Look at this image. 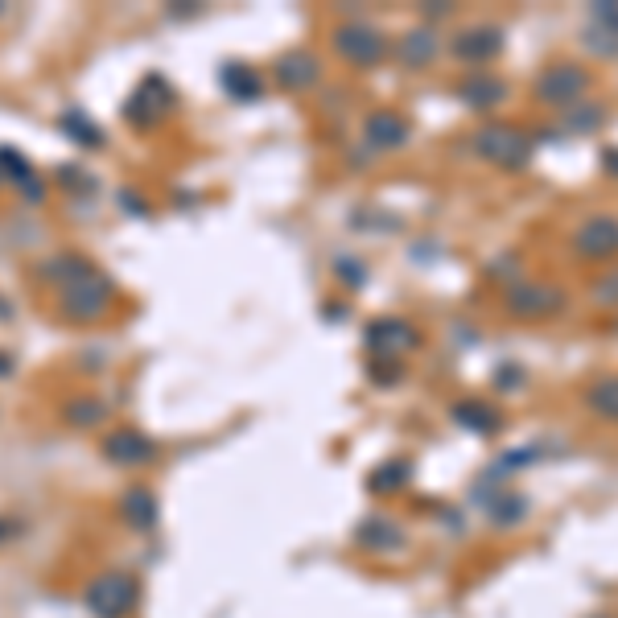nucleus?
<instances>
[{
    "instance_id": "1",
    "label": "nucleus",
    "mask_w": 618,
    "mask_h": 618,
    "mask_svg": "<svg viewBox=\"0 0 618 618\" xmlns=\"http://www.w3.org/2000/svg\"><path fill=\"white\" fill-rule=\"evenodd\" d=\"M590 87V75L581 71L577 62H557V66H548V71H540L536 79V99L548 103V108H577V99L586 95Z\"/></svg>"
},
{
    "instance_id": "2",
    "label": "nucleus",
    "mask_w": 618,
    "mask_h": 618,
    "mask_svg": "<svg viewBox=\"0 0 618 618\" xmlns=\"http://www.w3.org/2000/svg\"><path fill=\"white\" fill-rule=\"evenodd\" d=\"M478 153L487 161L503 165V169H524L528 157H532V141L520 132V128H507V124H491L478 132Z\"/></svg>"
},
{
    "instance_id": "3",
    "label": "nucleus",
    "mask_w": 618,
    "mask_h": 618,
    "mask_svg": "<svg viewBox=\"0 0 618 618\" xmlns=\"http://www.w3.org/2000/svg\"><path fill=\"white\" fill-rule=\"evenodd\" d=\"M334 46H338V54L347 58V62H355V66H375L384 58V50H388V42H384V33L380 29H371V25H342L338 33H334Z\"/></svg>"
},
{
    "instance_id": "4",
    "label": "nucleus",
    "mask_w": 618,
    "mask_h": 618,
    "mask_svg": "<svg viewBox=\"0 0 618 618\" xmlns=\"http://www.w3.org/2000/svg\"><path fill=\"white\" fill-rule=\"evenodd\" d=\"M87 602H91V610L99 618H124L132 610V602H136V586L120 573H108L87 590Z\"/></svg>"
},
{
    "instance_id": "5",
    "label": "nucleus",
    "mask_w": 618,
    "mask_h": 618,
    "mask_svg": "<svg viewBox=\"0 0 618 618\" xmlns=\"http://www.w3.org/2000/svg\"><path fill=\"white\" fill-rule=\"evenodd\" d=\"M561 305H565V293H557L553 285H520L507 297V309L515 318H544V314H557Z\"/></svg>"
},
{
    "instance_id": "6",
    "label": "nucleus",
    "mask_w": 618,
    "mask_h": 618,
    "mask_svg": "<svg viewBox=\"0 0 618 618\" xmlns=\"http://www.w3.org/2000/svg\"><path fill=\"white\" fill-rule=\"evenodd\" d=\"M577 252L581 256H590V260H606L618 252V219L602 215L594 223H586L577 231Z\"/></svg>"
},
{
    "instance_id": "7",
    "label": "nucleus",
    "mask_w": 618,
    "mask_h": 618,
    "mask_svg": "<svg viewBox=\"0 0 618 618\" xmlns=\"http://www.w3.org/2000/svg\"><path fill=\"white\" fill-rule=\"evenodd\" d=\"M499 50H503V29H495V25H474V29L458 33V42H454V54L466 62H491Z\"/></svg>"
},
{
    "instance_id": "8",
    "label": "nucleus",
    "mask_w": 618,
    "mask_h": 618,
    "mask_svg": "<svg viewBox=\"0 0 618 618\" xmlns=\"http://www.w3.org/2000/svg\"><path fill=\"white\" fill-rule=\"evenodd\" d=\"M458 99L470 103V108H495L499 99H507V83L495 75H470V79H462Z\"/></svg>"
},
{
    "instance_id": "9",
    "label": "nucleus",
    "mask_w": 618,
    "mask_h": 618,
    "mask_svg": "<svg viewBox=\"0 0 618 618\" xmlns=\"http://www.w3.org/2000/svg\"><path fill=\"white\" fill-rule=\"evenodd\" d=\"M103 450H108V458L116 462H145L153 454V441H145L141 433H112L108 441H103Z\"/></svg>"
},
{
    "instance_id": "10",
    "label": "nucleus",
    "mask_w": 618,
    "mask_h": 618,
    "mask_svg": "<svg viewBox=\"0 0 618 618\" xmlns=\"http://www.w3.org/2000/svg\"><path fill=\"white\" fill-rule=\"evenodd\" d=\"M404 136H408V124L396 120L392 112H375V116L367 120V141H371V145H380V149H396V145H404Z\"/></svg>"
},
{
    "instance_id": "11",
    "label": "nucleus",
    "mask_w": 618,
    "mask_h": 618,
    "mask_svg": "<svg viewBox=\"0 0 618 618\" xmlns=\"http://www.w3.org/2000/svg\"><path fill=\"white\" fill-rule=\"evenodd\" d=\"M454 421L487 437V433H495V429H499V412H495V408H487V404H478V400H466V404H458V408H454Z\"/></svg>"
},
{
    "instance_id": "12",
    "label": "nucleus",
    "mask_w": 618,
    "mask_h": 618,
    "mask_svg": "<svg viewBox=\"0 0 618 618\" xmlns=\"http://www.w3.org/2000/svg\"><path fill=\"white\" fill-rule=\"evenodd\" d=\"M277 71H281V83H285V87H309V83L318 79V62L309 58V54H289V58L277 66Z\"/></svg>"
},
{
    "instance_id": "13",
    "label": "nucleus",
    "mask_w": 618,
    "mask_h": 618,
    "mask_svg": "<svg viewBox=\"0 0 618 618\" xmlns=\"http://www.w3.org/2000/svg\"><path fill=\"white\" fill-rule=\"evenodd\" d=\"M590 408L594 412H602V417H610V421H618V380H598L594 388H590Z\"/></svg>"
},
{
    "instance_id": "14",
    "label": "nucleus",
    "mask_w": 618,
    "mask_h": 618,
    "mask_svg": "<svg viewBox=\"0 0 618 618\" xmlns=\"http://www.w3.org/2000/svg\"><path fill=\"white\" fill-rule=\"evenodd\" d=\"M433 50H437V42H433V33H425V29L408 33V38L400 42V54H404V62H412V66L429 62V58H433Z\"/></svg>"
},
{
    "instance_id": "15",
    "label": "nucleus",
    "mask_w": 618,
    "mask_h": 618,
    "mask_svg": "<svg viewBox=\"0 0 618 618\" xmlns=\"http://www.w3.org/2000/svg\"><path fill=\"white\" fill-rule=\"evenodd\" d=\"M569 124L581 128V132H590V128H602V124H606V112L594 108V103H586V108L577 103V108H569Z\"/></svg>"
},
{
    "instance_id": "16",
    "label": "nucleus",
    "mask_w": 618,
    "mask_h": 618,
    "mask_svg": "<svg viewBox=\"0 0 618 618\" xmlns=\"http://www.w3.org/2000/svg\"><path fill=\"white\" fill-rule=\"evenodd\" d=\"M594 21H602V25H610L618 33V5H598L594 9Z\"/></svg>"
},
{
    "instance_id": "17",
    "label": "nucleus",
    "mask_w": 618,
    "mask_h": 618,
    "mask_svg": "<svg viewBox=\"0 0 618 618\" xmlns=\"http://www.w3.org/2000/svg\"><path fill=\"white\" fill-rule=\"evenodd\" d=\"M602 165H606L610 178H618V149H606V153H602Z\"/></svg>"
},
{
    "instance_id": "18",
    "label": "nucleus",
    "mask_w": 618,
    "mask_h": 618,
    "mask_svg": "<svg viewBox=\"0 0 618 618\" xmlns=\"http://www.w3.org/2000/svg\"><path fill=\"white\" fill-rule=\"evenodd\" d=\"M598 297H602L606 305H610V301H618V277H614L610 285H602V289H598Z\"/></svg>"
}]
</instances>
